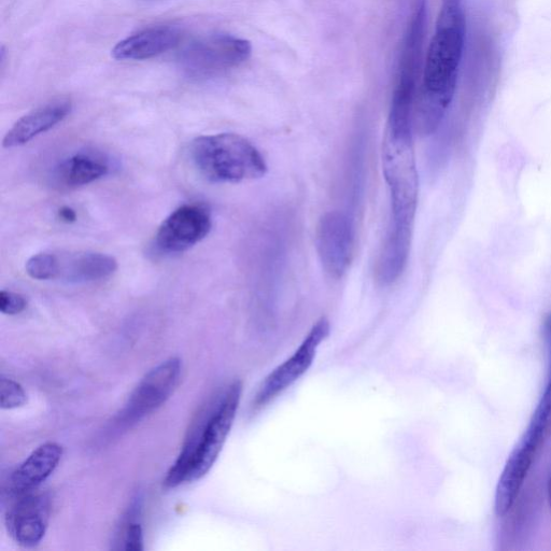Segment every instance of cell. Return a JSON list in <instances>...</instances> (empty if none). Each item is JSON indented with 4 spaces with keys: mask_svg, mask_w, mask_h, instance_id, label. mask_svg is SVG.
I'll return each mask as SVG.
<instances>
[{
    "mask_svg": "<svg viewBox=\"0 0 551 551\" xmlns=\"http://www.w3.org/2000/svg\"><path fill=\"white\" fill-rule=\"evenodd\" d=\"M27 301L23 295L11 291L0 292V312L8 316H16L24 312Z\"/></svg>",
    "mask_w": 551,
    "mask_h": 551,
    "instance_id": "ffe728a7",
    "label": "cell"
},
{
    "mask_svg": "<svg viewBox=\"0 0 551 551\" xmlns=\"http://www.w3.org/2000/svg\"><path fill=\"white\" fill-rule=\"evenodd\" d=\"M545 335L551 356V315L547 318L545 322Z\"/></svg>",
    "mask_w": 551,
    "mask_h": 551,
    "instance_id": "603a6c76",
    "label": "cell"
},
{
    "mask_svg": "<svg viewBox=\"0 0 551 551\" xmlns=\"http://www.w3.org/2000/svg\"><path fill=\"white\" fill-rule=\"evenodd\" d=\"M123 545L126 551H143L145 549L144 531L139 522L132 520L127 524L123 535Z\"/></svg>",
    "mask_w": 551,
    "mask_h": 551,
    "instance_id": "44dd1931",
    "label": "cell"
},
{
    "mask_svg": "<svg viewBox=\"0 0 551 551\" xmlns=\"http://www.w3.org/2000/svg\"><path fill=\"white\" fill-rule=\"evenodd\" d=\"M548 501H549L550 510H551V475L548 482Z\"/></svg>",
    "mask_w": 551,
    "mask_h": 551,
    "instance_id": "cb8c5ba5",
    "label": "cell"
},
{
    "mask_svg": "<svg viewBox=\"0 0 551 551\" xmlns=\"http://www.w3.org/2000/svg\"><path fill=\"white\" fill-rule=\"evenodd\" d=\"M181 38L182 32L176 26H154L121 40L111 54L118 61L149 60L175 49Z\"/></svg>",
    "mask_w": 551,
    "mask_h": 551,
    "instance_id": "7c38bea8",
    "label": "cell"
},
{
    "mask_svg": "<svg viewBox=\"0 0 551 551\" xmlns=\"http://www.w3.org/2000/svg\"><path fill=\"white\" fill-rule=\"evenodd\" d=\"M242 394L243 384L235 380L216 402L197 414L178 458L164 479L167 489L199 482L214 468L233 428Z\"/></svg>",
    "mask_w": 551,
    "mask_h": 551,
    "instance_id": "3957f363",
    "label": "cell"
},
{
    "mask_svg": "<svg viewBox=\"0 0 551 551\" xmlns=\"http://www.w3.org/2000/svg\"><path fill=\"white\" fill-rule=\"evenodd\" d=\"M59 217L63 222L73 223L77 220L76 211L70 207H63L59 210Z\"/></svg>",
    "mask_w": 551,
    "mask_h": 551,
    "instance_id": "7402d4cb",
    "label": "cell"
},
{
    "mask_svg": "<svg viewBox=\"0 0 551 551\" xmlns=\"http://www.w3.org/2000/svg\"><path fill=\"white\" fill-rule=\"evenodd\" d=\"M551 434V376L543 394L542 400L536 407L530 426L524 436L526 442L540 449Z\"/></svg>",
    "mask_w": 551,
    "mask_h": 551,
    "instance_id": "e0dca14e",
    "label": "cell"
},
{
    "mask_svg": "<svg viewBox=\"0 0 551 551\" xmlns=\"http://www.w3.org/2000/svg\"><path fill=\"white\" fill-rule=\"evenodd\" d=\"M465 38L463 14L455 5L443 8L432 38L422 82L416 91L413 124L420 136L439 129L454 98Z\"/></svg>",
    "mask_w": 551,
    "mask_h": 551,
    "instance_id": "6da1fadb",
    "label": "cell"
},
{
    "mask_svg": "<svg viewBox=\"0 0 551 551\" xmlns=\"http://www.w3.org/2000/svg\"><path fill=\"white\" fill-rule=\"evenodd\" d=\"M413 109L414 96L393 92L381 151L391 202L387 233L405 237L414 235L419 195Z\"/></svg>",
    "mask_w": 551,
    "mask_h": 551,
    "instance_id": "7a4b0ae2",
    "label": "cell"
},
{
    "mask_svg": "<svg viewBox=\"0 0 551 551\" xmlns=\"http://www.w3.org/2000/svg\"><path fill=\"white\" fill-rule=\"evenodd\" d=\"M55 279L72 282V284H88L109 278L118 270V262L108 254L98 252H78L55 254Z\"/></svg>",
    "mask_w": 551,
    "mask_h": 551,
    "instance_id": "5bb4252c",
    "label": "cell"
},
{
    "mask_svg": "<svg viewBox=\"0 0 551 551\" xmlns=\"http://www.w3.org/2000/svg\"><path fill=\"white\" fill-rule=\"evenodd\" d=\"M11 498L5 516L10 538L23 548L37 547L44 540L49 526V497L36 489Z\"/></svg>",
    "mask_w": 551,
    "mask_h": 551,
    "instance_id": "30bf717a",
    "label": "cell"
},
{
    "mask_svg": "<svg viewBox=\"0 0 551 551\" xmlns=\"http://www.w3.org/2000/svg\"><path fill=\"white\" fill-rule=\"evenodd\" d=\"M355 244V229L341 211H329L320 218L316 229V250L323 271L330 278L341 279L348 272Z\"/></svg>",
    "mask_w": 551,
    "mask_h": 551,
    "instance_id": "ba28073f",
    "label": "cell"
},
{
    "mask_svg": "<svg viewBox=\"0 0 551 551\" xmlns=\"http://www.w3.org/2000/svg\"><path fill=\"white\" fill-rule=\"evenodd\" d=\"M329 334L330 322L327 318H321L314 324L293 355L263 380L252 401L253 411H260L273 402L279 394L286 391L307 373L314 363L318 348Z\"/></svg>",
    "mask_w": 551,
    "mask_h": 551,
    "instance_id": "52a82bcc",
    "label": "cell"
},
{
    "mask_svg": "<svg viewBox=\"0 0 551 551\" xmlns=\"http://www.w3.org/2000/svg\"><path fill=\"white\" fill-rule=\"evenodd\" d=\"M182 363L179 358H169L153 367L130 395L116 419L118 428L127 429L157 412L177 389Z\"/></svg>",
    "mask_w": 551,
    "mask_h": 551,
    "instance_id": "5b68a950",
    "label": "cell"
},
{
    "mask_svg": "<svg viewBox=\"0 0 551 551\" xmlns=\"http://www.w3.org/2000/svg\"><path fill=\"white\" fill-rule=\"evenodd\" d=\"M110 165L102 155L78 153L63 161L55 169L56 185L61 188L75 189L109 174Z\"/></svg>",
    "mask_w": 551,
    "mask_h": 551,
    "instance_id": "2e32d148",
    "label": "cell"
},
{
    "mask_svg": "<svg viewBox=\"0 0 551 551\" xmlns=\"http://www.w3.org/2000/svg\"><path fill=\"white\" fill-rule=\"evenodd\" d=\"M73 110L72 101L59 98L27 113L6 134L3 146L7 149L22 147L64 121Z\"/></svg>",
    "mask_w": 551,
    "mask_h": 551,
    "instance_id": "4fadbf2b",
    "label": "cell"
},
{
    "mask_svg": "<svg viewBox=\"0 0 551 551\" xmlns=\"http://www.w3.org/2000/svg\"><path fill=\"white\" fill-rule=\"evenodd\" d=\"M213 228L210 210L201 204L179 207L155 234L153 247L161 254L182 253L202 242Z\"/></svg>",
    "mask_w": 551,
    "mask_h": 551,
    "instance_id": "9c48e42d",
    "label": "cell"
},
{
    "mask_svg": "<svg viewBox=\"0 0 551 551\" xmlns=\"http://www.w3.org/2000/svg\"><path fill=\"white\" fill-rule=\"evenodd\" d=\"M538 449L522 440L508 458L496 492V513L504 516L511 510L535 460Z\"/></svg>",
    "mask_w": 551,
    "mask_h": 551,
    "instance_id": "9a60e30c",
    "label": "cell"
},
{
    "mask_svg": "<svg viewBox=\"0 0 551 551\" xmlns=\"http://www.w3.org/2000/svg\"><path fill=\"white\" fill-rule=\"evenodd\" d=\"M190 157L197 171L215 183L256 180L267 172L261 152L247 138L232 133L196 138Z\"/></svg>",
    "mask_w": 551,
    "mask_h": 551,
    "instance_id": "277c9868",
    "label": "cell"
},
{
    "mask_svg": "<svg viewBox=\"0 0 551 551\" xmlns=\"http://www.w3.org/2000/svg\"><path fill=\"white\" fill-rule=\"evenodd\" d=\"M63 447L54 442H48L36 448L9 478V496L34 491L54 473L62 460Z\"/></svg>",
    "mask_w": 551,
    "mask_h": 551,
    "instance_id": "8fae6325",
    "label": "cell"
},
{
    "mask_svg": "<svg viewBox=\"0 0 551 551\" xmlns=\"http://www.w3.org/2000/svg\"><path fill=\"white\" fill-rule=\"evenodd\" d=\"M26 273L36 280H54L56 277L55 253H38L26 263Z\"/></svg>",
    "mask_w": 551,
    "mask_h": 551,
    "instance_id": "d6986e66",
    "label": "cell"
},
{
    "mask_svg": "<svg viewBox=\"0 0 551 551\" xmlns=\"http://www.w3.org/2000/svg\"><path fill=\"white\" fill-rule=\"evenodd\" d=\"M250 42L229 35L209 36L192 42L179 56L185 72L195 78L213 77L245 63Z\"/></svg>",
    "mask_w": 551,
    "mask_h": 551,
    "instance_id": "8992f818",
    "label": "cell"
},
{
    "mask_svg": "<svg viewBox=\"0 0 551 551\" xmlns=\"http://www.w3.org/2000/svg\"><path fill=\"white\" fill-rule=\"evenodd\" d=\"M27 395L18 381L2 376L0 379V407L5 411H11L24 406Z\"/></svg>",
    "mask_w": 551,
    "mask_h": 551,
    "instance_id": "ac0fdd59",
    "label": "cell"
}]
</instances>
